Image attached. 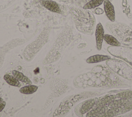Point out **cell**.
<instances>
[{"label":"cell","mask_w":132,"mask_h":117,"mask_svg":"<svg viewBox=\"0 0 132 117\" xmlns=\"http://www.w3.org/2000/svg\"><path fill=\"white\" fill-rule=\"evenodd\" d=\"M98 100L97 98H94L89 99L79 104L75 108V114L78 116H81L82 114L88 112L91 108H93Z\"/></svg>","instance_id":"6da1fadb"},{"label":"cell","mask_w":132,"mask_h":117,"mask_svg":"<svg viewBox=\"0 0 132 117\" xmlns=\"http://www.w3.org/2000/svg\"><path fill=\"white\" fill-rule=\"evenodd\" d=\"M95 36L96 48L98 51H100L102 48L104 36V30L103 25L101 23H98L96 25L95 32Z\"/></svg>","instance_id":"7a4b0ae2"},{"label":"cell","mask_w":132,"mask_h":117,"mask_svg":"<svg viewBox=\"0 0 132 117\" xmlns=\"http://www.w3.org/2000/svg\"><path fill=\"white\" fill-rule=\"evenodd\" d=\"M131 108H132V102H130L128 104H127L126 106L121 107L110 108V109H108L106 112V116H114L119 114H123L130 110Z\"/></svg>","instance_id":"3957f363"},{"label":"cell","mask_w":132,"mask_h":117,"mask_svg":"<svg viewBox=\"0 0 132 117\" xmlns=\"http://www.w3.org/2000/svg\"><path fill=\"white\" fill-rule=\"evenodd\" d=\"M103 4L104 12L107 17L111 22H114L116 19V14L113 5L109 0H105Z\"/></svg>","instance_id":"277c9868"},{"label":"cell","mask_w":132,"mask_h":117,"mask_svg":"<svg viewBox=\"0 0 132 117\" xmlns=\"http://www.w3.org/2000/svg\"><path fill=\"white\" fill-rule=\"evenodd\" d=\"M40 2L42 6L50 11L58 13H61L60 7L56 2L51 0H41Z\"/></svg>","instance_id":"5b68a950"},{"label":"cell","mask_w":132,"mask_h":117,"mask_svg":"<svg viewBox=\"0 0 132 117\" xmlns=\"http://www.w3.org/2000/svg\"><path fill=\"white\" fill-rule=\"evenodd\" d=\"M108 110V107L102 106L94 108L92 110L87 113L86 116H106V112Z\"/></svg>","instance_id":"8992f818"},{"label":"cell","mask_w":132,"mask_h":117,"mask_svg":"<svg viewBox=\"0 0 132 117\" xmlns=\"http://www.w3.org/2000/svg\"><path fill=\"white\" fill-rule=\"evenodd\" d=\"M109 59H110V57L109 56L97 54L89 57L86 60V62L88 63H94L107 60Z\"/></svg>","instance_id":"52a82bcc"},{"label":"cell","mask_w":132,"mask_h":117,"mask_svg":"<svg viewBox=\"0 0 132 117\" xmlns=\"http://www.w3.org/2000/svg\"><path fill=\"white\" fill-rule=\"evenodd\" d=\"M117 98L116 94L110 95H108L106 97H105L104 98L98 100V102L95 104L93 108H96L98 107H102V106H105L107 105H108L109 103H110L112 101L116 99Z\"/></svg>","instance_id":"ba28073f"},{"label":"cell","mask_w":132,"mask_h":117,"mask_svg":"<svg viewBox=\"0 0 132 117\" xmlns=\"http://www.w3.org/2000/svg\"><path fill=\"white\" fill-rule=\"evenodd\" d=\"M12 75L19 81H21L28 85L32 84L31 80L28 77L25 76L22 73L16 70H13L12 71Z\"/></svg>","instance_id":"9c48e42d"},{"label":"cell","mask_w":132,"mask_h":117,"mask_svg":"<svg viewBox=\"0 0 132 117\" xmlns=\"http://www.w3.org/2000/svg\"><path fill=\"white\" fill-rule=\"evenodd\" d=\"M130 102L129 99H122L120 98L117 100H113L110 103L108 104V107L110 108H118L123 107L128 104Z\"/></svg>","instance_id":"30bf717a"},{"label":"cell","mask_w":132,"mask_h":117,"mask_svg":"<svg viewBox=\"0 0 132 117\" xmlns=\"http://www.w3.org/2000/svg\"><path fill=\"white\" fill-rule=\"evenodd\" d=\"M38 88V86L31 84L22 87L19 90V92L24 94H31L36 92Z\"/></svg>","instance_id":"8fae6325"},{"label":"cell","mask_w":132,"mask_h":117,"mask_svg":"<svg viewBox=\"0 0 132 117\" xmlns=\"http://www.w3.org/2000/svg\"><path fill=\"white\" fill-rule=\"evenodd\" d=\"M4 79L10 86L16 87H19L21 86L19 81L17 80L13 76H11L9 74H5L4 76Z\"/></svg>","instance_id":"7c38bea8"},{"label":"cell","mask_w":132,"mask_h":117,"mask_svg":"<svg viewBox=\"0 0 132 117\" xmlns=\"http://www.w3.org/2000/svg\"><path fill=\"white\" fill-rule=\"evenodd\" d=\"M105 0H91L86 3L83 7V9L85 10L91 9L95 8L101 5Z\"/></svg>","instance_id":"4fadbf2b"},{"label":"cell","mask_w":132,"mask_h":117,"mask_svg":"<svg viewBox=\"0 0 132 117\" xmlns=\"http://www.w3.org/2000/svg\"><path fill=\"white\" fill-rule=\"evenodd\" d=\"M104 40L109 45L113 46H119L121 43L120 42L113 36L108 35V34H104Z\"/></svg>","instance_id":"5bb4252c"},{"label":"cell","mask_w":132,"mask_h":117,"mask_svg":"<svg viewBox=\"0 0 132 117\" xmlns=\"http://www.w3.org/2000/svg\"><path fill=\"white\" fill-rule=\"evenodd\" d=\"M117 98L129 99L132 98V91H126L120 92L116 95Z\"/></svg>","instance_id":"9a60e30c"},{"label":"cell","mask_w":132,"mask_h":117,"mask_svg":"<svg viewBox=\"0 0 132 117\" xmlns=\"http://www.w3.org/2000/svg\"><path fill=\"white\" fill-rule=\"evenodd\" d=\"M104 12V10L101 8H96L94 10V13L96 14H102Z\"/></svg>","instance_id":"2e32d148"},{"label":"cell","mask_w":132,"mask_h":117,"mask_svg":"<svg viewBox=\"0 0 132 117\" xmlns=\"http://www.w3.org/2000/svg\"><path fill=\"white\" fill-rule=\"evenodd\" d=\"M6 102L4 101L0 103V112H1L4 109V108L6 106Z\"/></svg>","instance_id":"e0dca14e"},{"label":"cell","mask_w":132,"mask_h":117,"mask_svg":"<svg viewBox=\"0 0 132 117\" xmlns=\"http://www.w3.org/2000/svg\"><path fill=\"white\" fill-rule=\"evenodd\" d=\"M2 101H3V99L2 98L0 97V103H1V102H2Z\"/></svg>","instance_id":"ac0fdd59"}]
</instances>
